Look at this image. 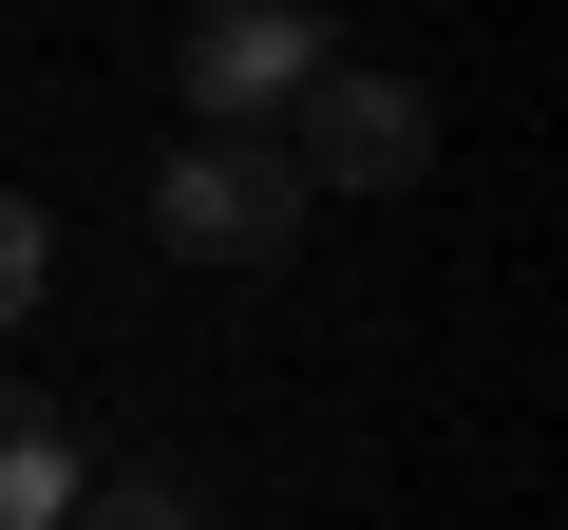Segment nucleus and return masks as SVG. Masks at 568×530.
Instances as JSON below:
<instances>
[{"label": "nucleus", "instance_id": "1", "mask_svg": "<svg viewBox=\"0 0 568 530\" xmlns=\"http://www.w3.org/2000/svg\"><path fill=\"white\" fill-rule=\"evenodd\" d=\"M265 152L304 171V208H323V190H361V208H379V190H417V171H436V95H417V77H379V58H323V77H304V114H284Z\"/></svg>", "mask_w": 568, "mask_h": 530}, {"label": "nucleus", "instance_id": "3", "mask_svg": "<svg viewBox=\"0 0 568 530\" xmlns=\"http://www.w3.org/2000/svg\"><path fill=\"white\" fill-rule=\"evenodd\" d=\"M323 58H342V39L304 20V0H190V39H171V95H190L209 133H284Z\"/></svg>", "mask_w": 568, "mask_h": 530}, {"label": "nucleus", "instance_id": "5", "mask_svg": "<svg viewBox=\"0 0 568 530\" xmlns=\"http://www.w3.org/2000/svg\"><path fill=\"white\" fill-rule=\"evenodd\" d=\"M58 530H209V511H190V473H77Z\"/></svg>", "mask_w": 568, "mask_h": 530}, {"label": "nucleus", "instance_id": "4", "mask_svg": "<svg viewBox=\"0 0 568 530\" xmlns=\"http://www.w3.org/2000/svg\"><path fill=\"white\" fill-rule=\"evenodd\" d=\"M58 511H77V436L0 379V530H58Z\"/></svg>", "mask_w": 568, "mask_h": 530}, {"label": "nucleus", "instance_id": "2", "mask_svg": "<svg viewBox=\"0 0 568 530\" xmlns=\"http://www.w3.org/2000/svg\"><path fill=\"white\" fill-rule=\"evenodd\" d=\"M152 246L171 265H284V246H304V171H284L265 133H190L152 171Z\"/></svg>", "mask_w": 568, "mask_h": 530}, {"label": "nucleus", "instance_id": "6", "mask_svg": "<svg viewBox=\"0 0 568 530\" xmlns=\"http://www.w3.org/2000/svg\"><path fill=\"white\" fill-rule=\"evenodd\" d=\"M39 285H58V227H39V208H20V190H0V323H20V304H39Z\"/></svg>", "mask_w": 568, "mask_h": 530}]
</instances>
